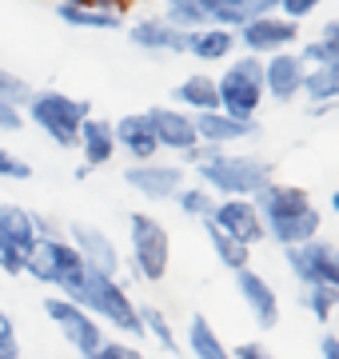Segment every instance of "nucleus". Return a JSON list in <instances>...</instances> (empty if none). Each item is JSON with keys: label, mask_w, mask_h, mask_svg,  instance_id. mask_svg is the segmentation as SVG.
Masks as SVG:
<instances>
[{"label": "nucleus", "mask_w": 339, "mask_h": 359, "mask_svg": "<svg viewBox=\"0 0 339 359\" xmlns=\"http://www.w3.org/2000/svg\"><path fill=\"white\" fill-rule=\"evenodd\" d=\"M251 204H256V212L263 219V236H272L279 248H300L319 236V208L296 184L268 180Z\"/></svg>", "instance_id": "obj_1"}, {"label": "nucleus", "mask_w": 339, "mask_h": 359, "mask_svg": "<svg viewBox=\"0 0 339 359\" xmlns=\"http://www.w3.org/2000/svg\"><path fill=\"white\" fill-rule=\"evenodd\" d=\"M196 172H200V184L212 196L220 192L223 200H256V192L272 180V164L260 160V156H223L220 152L212 160H200Z\"/></svg>", "instance_id": "obj_2"}, {"label": "nucleus", "mask_w": 339, "mask_h": 359, "mask_svg": "<svg viewBox=\"0 0 339 359\" xmlns=\"http://www.w3.org/2000/svg\"><path fill=\"white\" fill-rule=\"evenodd\" d=\"M25 276H32L36 283H53V287H60L64 299L76 304L88 268H84L80 252L72 248V240H68V236H56V240H40L36 244V252H32L28 264H25Z\"/></svg>", "instance_id": "obj_3"}, {"label": "nucleus", "mask_w": 339, "mask_h": 359, "mask_svg": "<svg viewBox=\"0 0 339 359\" xmlns=\"http://www.w3.org/2000/svg\"><path fill=\"white\" fill-rule=\"evenodd\" d=\"M92 116L88 100H72L64 92H32V100H28V120L36 124L44 136L60 148H76L80 140V124Z\"/></svg>", "instance_id": "obj_4"}, {"label": "nucleus", "mask_w": 339, "mask_h": 359, "mask_svg": "<svg viewBox=\"0 0 339 359\" xmlns=\"http://www.w3.org/2000/svg\"><path fill=\"white\" fill-rule=\"evenodd\" d=\"M76 304L88 311L92 320L100 316L104 323L120 327L124 335H144L140 311H136V304L128 299L124 283L112 280V276H96V271H88V276H84V287H80V295H76Z\"/></svg>", "instance_id": "obj_5"}, {"label": "nucleus", "mask_w": 339, "mask_h": 359, "mask_svg": "<svg viewBox=\"0 0 339 359\" xmlns=\"http://www.w3.org/2000/svg\"><path fill=\"white\" fill-rule=\"evenodd\" d=\"M220 88V112L235 116V120H256L263 104V60L260 56H240L223 68V76L216 80Z\"/></svg>", "instance_id": "obj_6"}, {"label": "nucleus", "mask_w": 339, "mask_h": 359, "mask_svg": "<svg viewBox=\"0 0 339 359\" xmlns=\"http://www.w3.org/2000/svg\"><path fill=\"white\" fill-rule=\"evenodd\" d=\"M128 248H132V268L140 271V280L148 283H160L168 276V264H172V236L160 219L144 216H128Z\"/></svg>", "instance_id": "obj_7"}, {"label": "nucleus", "mask_w": 339, "mask_h": 359, "mask_svg": "<svg viewBox=\"0 0 339 359\" xmlns=\"http://www.w3.org/2000/svg\"><path fill=\"white\" fill-rule=\"evenodd\" d=\"M36 212L20 204H0V268L8 276H25V264L36 252Z\"/></svg>", "instance_id": "obj_8"}, {"label": "nucleus", "mask_w": 339, "mask_h": 359, "mask_svg": "<svg viewBox=\"0 0 339 359\" xmlns=\"http://www.w3.org/2000/svg\"><path fill=\"white\" fill-rule=\"evenodd\" d=\"M284 259L303 287H331V292H339V244L315 236V240H307L300 248H284Z\"/></svg>", "instance_id": "obj_9"}, {"label": "nucleus", "mask_w": 339, "mask_h": 359, "mask_svg": "<svg viewBox=\"0 0 339 359\" xmlns=\"http://www.w3.org/2000/svg\"><path fill=\"white\" fill-rule=\"evenodd\" d=\"M44 316H48V320L60 327V335H64L68 344L80 351V359L96 355V351L104 347V332H100V323L92 320L80 304L64 299V295H48V299H44Z\"/></svg>", "instance_id": "obj_10"}, {"label": "nucleus", "mask_w": 339, "mask_h": 359, "mask_svg": "<svg viewBox=\"0 0 339 359\" xmlns=\"http://www.w3.org/2000/svg\"><path fill=\"white\" fill-rule=\"evenodd\" d=\"M300 40V25L284 20L279 13L260 16L251 25L235 28V44H244L248 56H275V52H291V44Z\"/></svg>", "instance_id": "obj_11"}, {"label": "nucleus", "mask_w": 339, "mask_h": 359, "mask_svg": "<svg viewBox=\"0 0 339 359\" xmlns=\"http://www.w3.org/2000/svg\"><path fill=\"white\" fill-rule=\"evenodd\" d=\"M124 184L136 188L144 200L152 204H164V200H176L184 188V168L180 164H164V160H148V164H132L124 172Z\"/></svg>", "instance_id": "obj_12"}, {"label": "nucleus", "mask_w": 339, "mask_h": 359, "mask_svg": "<svg viewBox=\"0 0 339 359\" xmlns=\"http://www.w3.org/2000/svg\"><path fill=\"white\" fill-rule=\"evenodd\" d=\"M303 80H307V65L300 60V52H275L263 60V96H272L279 104H291L303 96Z\"/></svg>", "instance_id": "obj_13"}, {"label": "nucleus", "mask_w": 339, "mask_h": 359, "mask_svg": "<svg viewBox=\"0 0 339 359\" xmlns=\"http://www.w3.org/2000/svg\"><path fill=\"white\" fill-rule=\"evenodd\" d=\"M208 224H216L223 236H232V240H240V244H248V248L263 240V219L251 200H216Z\"/></svg>", "instance_id": "obj_14"}, {"label": "nucleus", "mask_w": 339, "mask_h": 359, "mask_svg": "<svg viewBox=\"0 0 339 359\" xmlns=\"http://www.w3.org/2000/svg\"><path fill=\"white\" fill-rule=\"evenodd\" d=\"M68 240H72V248L80 252V259H84L88 271L112 276V280L120 276V252L100 228H92V224H72V228H68Z\"/></svg>", "instance_id": "obj_15"}, {"label": "nucleus", "mask_w": 339, "mask_h": 359, "mask_svg": "<svg viewBox=\"0 0 339 359\" xmlns=\"http://www.w3.org/2000/svg\"><path fill=\"white\" fill-rule=\"evenodd\" d=\"M148 120H152V132H156V144L168 148V152H192L200 148L196 136V120L184 112V108H148Z\"/></svg>", "instance_id": "obj_16"}, {"label": "nucleus", "mask_w": 339, "mask_h": 359, "mask_svg": "<svg viewBox=\"0 0 339 359\" xmlns=\"http://www.w3.org/2000/svg\"><path fill=\"white\" fill-rule=\"evenodd\" d=\"M235 287H240V299L248 304L251 320L260 323L263 332H272L275 323H279V295H275V287L251 268L235 271Z\"/></svg>", "instance_id": "obj_17"}, {"label": "nucleus", "mask_w": 339, "mask_h": 359, "mask_svg": "<svg viewBox=\"0 0 339 359\" xmlns=\"http://www.w3.org/2000/svg\"><path fill=\"white\" fill-rule=\"evenodd\" d=\"M112 132H116V148H124V156H132L136 164L156 160L160 144H156V132H152V120H148V112L120 116L116 124H112Z\"/></svg>", "instance_id": "obj_18"}, {"label": "nucleus", "mask_w": 339, "mask_h": 359, "mask_svg": "<svg viewBox=\"0 0 339 359\" xmlns=\"http://www.w3.org/2000/svg\"><path fill=\"white\" fill-rule=\"evenodd\" d=\"M196 120V136L200 144H208V148H223V144H235V140H248V136H256V120H235V116L228 112H200L192 116Z\"/></svg>", "instance_id": "obj_19"}, {"label": "nucleus", "mask_w": 339, "mask_h": 359, "mask_svg": "<svg viewBox=\"0 0 339 359\" xmlns=\"http://www.w3.org/2000/svg\"><path fill=\"white\" fill-rule=\"evenodd\" d=\"M128 40L144 52H188V32L184 28H172L168 20H136L128 28Z\"/></svg>", "instance_id": "obj_20"}, {"label": "nucleus", "mask_w": 339, "mask_h": 359, "mask_svg": "<svg viewBox=\"0 0 339 359\" xmlns=\"http://www.w3.org/2000/svg\"><path fill=\"white\" fill-rule=\"evenodd\" d=\"M76 148L84 152V168H100V164H108V160L116 156V132H112V124H108V120L88 116V120L80 124Z\"/></svg>", "instance_id": "obj_21"}, {"label": "nucleus", "mask_w": 339, "mask_h": 359, "mask_svg": "<svg viewBox=\"0 0 339 359\" xmlns=\"http://www.w3.org/2000/svg\"><path fill=\"white\" fill-rule=\"evenodd\" d=\"M172 100H176V108H184L188 116L216 112V108H220V88H216V80H212V76L196 72V76H188V80H180V84H176Z\"/></svg>", "instance_id": "obj_22"}, {"label": "nucleus", "mask_w": 339, "mask_h": 359, "mask_svg": "<svg viewBox=\"0 0 339 359\" xmlns=\"http://www.w3.org/2000/svg\"><path fill=\"white\" fill-rule=\"evenodd\" d=\"M279 13V0H216V13H212V25L216 28H244L260 16Z\"/></svg>", "instance_id": "obj_23"}, {"label": "nucleus", "mask_w": 339, "mask_h": 359, "mask_svg": "<svg viewBox=\"0 0 339 359\" xmlns=\"http://www.w3.org/2000/svg\"><path fill=\"white\" fill-rule=\"evenodd\" d=\"M235 48V32L232 28H196V32H188V52L196 56V60H228Z\"/></svg>", "instance_id": "obj_24"}, {"label": "nucleus", "mask_w": 339, "mask_h": 359, "mask_svg": "<svg viewBox=\"0 0 339 359\" xmlns=\"http://www.w3.org/2000/svg\"><path fill=\"white\" fill-rule=\"evenodd\" d=\"M212 13H216V0H164V20L172 28H184V32L208 28Z\"/></svg>", "instance_id": "obj_25"}, {"label": "nucleus", "mask_w": 339, "mask_h": 359, "mask_svg": "<svg viewBox=\"0 0 339 359\" xmlns=\"http://www.w3.org/2000/svg\"><path fill=\"white\" fill-rule=\"evenodd\" d=\"M303 96H307L315 108H331V104H339V65L307 68V80H303Z\"/></svg>", "instance_id": "obj_26"}, {"label": "nucleus", "mask_w": 339, "mask_h": 359, "mask_svg": "<svg viewBox=\"0 0 339 359\" xmlns=\"http://www.w3.org/2000/svg\"><path fill=\"white\" fill-rule=\"evenodd\" d=\"M188 351H192V359H232V351L223 347V339L204 316H192V323H188Z\"/></svg>", "instance_id": "obj_27"}, {"label": "nucleus", "mask_w": 339, "mask_h": 359, "mask_svg": "<svg viewBox=\"0 0 339 359\" xmlns=\"http://www.w3.org/2000/svg\"><path fill=\"white\" fill-rule=\"evenodd\" d=\"M56 16L72 28H124V16L120 13H96V8L68 4V0H56Z\"/></svg>", "instance_id": "obj_28"}, {"label": "nucleus", "mask_w": 339, "mask_h": 359, "mask_svg": "<svg viewBox=\"0 0 339 359\" xmlns=\"http://www.w3.org/2000/svg\"><path fill=\"white\" fill-rule=\"evenodd\" d=\"M204 231H208L216 259H220L228 271H244V268H248V259H251V248L248 244H240V240H232V236H223V231L216 228V224H208V219H204Z\"/></svg>", "instance_id": "obj_29"}, {"label": "nucleus", "mask_w": 339, "mask_h": 359, "mask_svg": "<svg viewBox=\"0 0 339 359\" xmlns=\"http://www.w3.org/2000/svg\"><path fill=\"white\" fill-rule=\"evenodd\" d=\"M140 311V327H144V335H152L164 351H180L176 347V332H172V323H168V316L160 308H152V304H144V308H136Z\"/></svg>", "instance_id": "obj_30"}, {"label": "nucleus", "mask_w": 339, "mask_h": 359, "mask_svg": "<svg viewBox=\"0 0 339 359\" xmlns=\"http://www.w3.org/2000/svg\"><path fill=\"white\" fill-rule=\"evenodd\" d=\"M176 204H180L184 216H192V219H208V216H212V208H216V196H212L208 188H188V184H184L180 196H176Z\"/></svg>", "instance_id": "obj_31"}, {"label": "nucleus", "mask_w": 339, "mask_h": 359, "mask_svg": "<svg viewBox=\"0 0 339 359\" xmlns=\"http://www.w3.org/2000/svg\"><path fill=\"white\" fill-rule=\"evenodd\" d=\"M0 100H8L13 108H20L25 112L28 100H32V88H28L25 76H16V72H8V68H0Z\"/></svg>", "instance_id": "obj_32"}, {"label": "nucleus", "mask_w": 339, "mask_h": 359, "mask_svg": "<svg viewBox=\"0 0 339 359\" xmlns=\"http://www.w3.org/2000/svg\"><path fill=\"white\" fill-rule=\"evenodd\" d=\"M303 304H307V311L315 320H331V311L339 308V292H331V287H303Z\"/></svg>", "instance_id": "obj_33"}, {"label": "nucleus", "mask_w": 339, "mask_h": 359, "mask_svg": "<svg viewBox=\"0 0 339 359\" xmlns=\"http://www.w3.org/2000/svg\"><path fill=\"white\" fill-rule=\"evenodd\" d=\"M315 40L324 44V65H339V16H331Z\"/></svg>", "instance_id": "obj_34"}, {"label": "nucleus", "mask_w": 339, "mask_h": 359, "mask_svg": "<svg viewBox=\"0 0 339 359\" xmlns=\"http://www.w3.org/2000/svg\"><path fill=\"white\" fill-rule=\"evenodd\" d=\"M28 176H32L28 160H20V156L8 152V148H0V180H28Z\"/></svg>", "instance_id": "obj_35"}, {"label": "nucleus", "mask_w": 339, "mask_h": 359, "mask_svg": "<svg viewBox=\"0 0 339 359\" xmlns=\"http://www.w3.org/2000/svg\"><path fill=\"white\" fill-rule=\"evenodd\" d=\"M319 4H324V0H279V16L291 20V25H300L303 16H312Z\"/></svg>", "instance_id": "obj_36"}, {"label": "nucleus", "mask_w": 339, "mask_h": 359, "mask_svg": "<svg viewBox=\"0 0 339 359\" xmlns=\"http://www.w3.org/2000/svg\"><path fill=\"white\" fill-rule=\"evenodd\" d=\"M96 359H144L136 347H128V344H120V339H104V347L96 351Z\"/></svg>", "instance_id": "obj_37"}, {"label": "nucleus", "mask_w": 339, "mask_h": 359, "mask_svg": "<svg viewBox=\"0 0 339 359\" xmlns=\"http://www.w3.org/2000/svg\"><path fill=\"white\" fill-rule=\"evenodd\" d=\"M25 128V112L13 108L8 100H0V132H20Z\"/></svg>", "instance_id": "obj_38"}, {"label": "nucleus", "mask_w": 339, "mask_h": 359, "mask_svg": "<svg viewBox=\"0 0 339 359\" xmlns=\"http://www.w3.org/2000/svg\"><path fill=\"white\" fill-rule=\"evenodd\" d=\"M232 359H275V355L263 344H244V347H235L232 351Z\"/></svg>", "instance_id": "obj_39"}, {"label": "nucleus", "mask_w": 339, "mask_h": 359, "mask_svg": "<svg viewBox=\"0 0 339 359\" xmlns=\"http://www.w3.org/2000/svg\"><path fill=\"white\" fill-rule=\"evenodd\" d=\"M16 339V327H13V316L0 308V344H13Z\"/></svg>", "instance_id": "obj_40"}, {"label": "nucleus", "mask_w": 339, "mask_h": 359, "mask_svg": "<svg viewBox=\"0 0 339 359\" xmlns=\"http://www.w3.org/2000/svg\"><path fill=\"white\" fill-rule=\"evenodd\" d=\"M319 355H324V359H339V335H324V339H319Z\"/></svg>", "instance_id": "obj_41"}, {"label": "nucleus", "mask_w": 339, "mask_h": 359, "mask_svg": "<svg viewBox=\"0 0 339 359\" xmlns=\"http://www.w3.org/2000/svg\"><path fill=\"white\" fill-rule=\"evenodd\" d=\"M331 212H335V216H339V188H335V192H331Z\"/></svg>", "instance_id": "obj_42"}, {"label": "nucleus", "mask_w": 339, "mask_h": 359, "mask_svg": "<svg viewBox=\"0 0 339 359\" xmlns=\"http://www.w3.org/2000/svg\"><path fill=\"white\" fill-rule=\"evenodd\" d=\"M116 4H124V8H128V4H132V0H116Z\"/></svg>", "instance_id": "obj_43"}, {"label": "nucleus", "mask_w": 339, "mask_h": 359, "mask_svg": "<svg viewBox=\"0 0 339 359\" xmlns=\"http://www.w3.org/2000/svg\"><path fill=\"white\" fill-rule=\"evenodd\" d=\"M88 359H96V355H88Z\"/></svg>", "instance_id": "obj_44"}]
</instances>
